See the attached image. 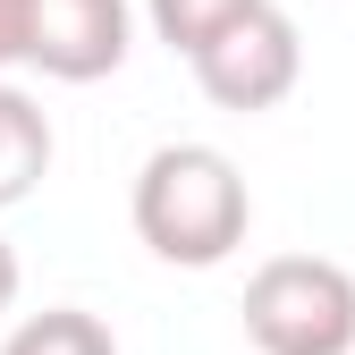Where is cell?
<instances>
[{
    "label": "cell",
    "instance_id": "9c48e42d",
    "mask_svg": "<svg viewBox=\"0 0 355 355\" xmlns=\"http://www.w3.org/2000/svg\"><path fill=\"white\" fill-rule=\"evenodd\" d=\"M17 288H26V271H17V245L0 237V322L17 313Z\"/></svg>",
    "mask_w": 355,
    "mask_h": 355
},
{
    "label": "cell",
    "instance_id": "52a82bcc",
    "mask_svg": "<svg viewBox=\"0 0 355 355\" xmlns=\"http://www.w3.org/2000/svg\"><path fill=\"white\" fill-rule=\"evenodd\" d=\"M254 9V0H144V17H153V34L169 42V51H203V42L220 34V26H229V17H245Z\"/></svg>",
    "mask_w": 355,
    "mask_h": 355
},
{
    "label": "cell",
    "instance_id": "7a4b0ae2",
    "mask_svg": "<svg viewBox=\"0 0 355 355\" xmlns=\"http://www.w3.org/2000/svg\"><path fill=\"white\" fill-rule=\"evenodd\" d=\"M245 338L262 355H355V279L330 254H271L245 279Z\"/></svg>",
    "mask_w": 355,
    "mask_h": 355
},
{
    "label": "cell",
    "instance_id": "3957f363",
    "mask_svg": "<svg viewBox=\"0 0 355 355\" xmlns=\"http://www.w3.org/2000/svg\"><path fill=\"white\" fill-rule=\"evenodd\" d=\"M195 68V85L220 102V110H237V119H254V110H279L288 94H296V76H304V42H296V17L288 9H271V0H254L245 17H229L203 51L187 60Z\"/></svg>",
    "mask_w": 355,
    "mask_h": 355
},
{
    "label": "cell",
    "instance_id": "6da1fadb",
    "mask_svg": "<svg viewBox=\"0 0 355 355\" xmlns=\"http://www.w3.org/2000/svg\"><path fill=\"white\" fill-rule=\"evenodd\" d=\"M136 237L178 262V271H211V262H229L254 229V195L237 161L220 144H161L144 169H136Z\"/></svg>",
    "mask_w": 355,
    "mask_h": 355
},
{
    "label": "cell",
    "instance_id": "ba28073f",
    "mask_svg": "<svg viewBox=\"0 0 355 355\" xmlns=\"http://www.w3.org/2000/svg\"><path fill=\"white\" fill-rule=\"evenodd\" d=\"M26 9H34V0H0V68L26 60Z\"/></svg>",
    "mask_w": 355,
    "mask_h": 355
},
{
    "label": "cell",
    "instance_id": "277c9868",
    "mask_svg": "<svg viewBox=\"0 0 355 355\" xmlns=\"http://www.w3.org/2000/svg\"><path fill=\"white\" fill-rule=\"evenodd\" d=\"M136 51V9L127 0H34L26 9V68L51 85H94L119 76Z\"/></svg>",
    "mask_w": 355,
    "mask_h": 355
},
{
    "label": "cell",
    "instance_id": "8992f818",
    "mask_svg": "<svg viewBox=\"0 0 355 355\" xmlns=\"http://www.w3.org/2000/svg\"><path fill=\"white\" fill-rule=\"evenodd\" d=\"M0 355H119V338L94 313H76V304H51V313H26Z\"/></svg>",
    "mask_w": 355,
    "mask_h": 355
},
{
    "label": "cell",
    "instance_id": "5b68a950",
    "mask_svg": "<svg viewBox=\"0 0 355 355\" xmlns=\"http://www.w3.org/2000/svg\"><path fill=\"white\" fill-rule=\"evenodd\" d=\"M51 178V110L17 85H0V211L26 203Z\"/></svg>",
    "mask_w": 355,
    "mask_h": 355
}]
</instances>
